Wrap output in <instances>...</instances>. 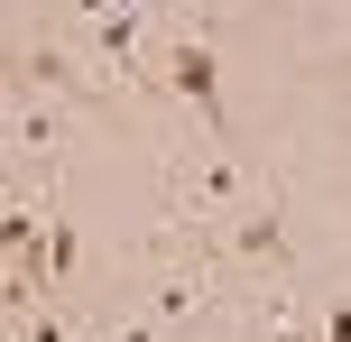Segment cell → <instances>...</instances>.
<instances>
[{
  "label": "cell",
  "mask_w": 351,
  "mask_h": 342,
  "mask_svg": "<svg viewBox=\"0 0 351 342\" xmlns=\"http://www.w3.org/2000/svg\"><path fill=\"white\" fill-rule=\"evenodd\" d=\"M213 287H222V278H213L204 259H158V278H148L139 306L158 315V324H185V315H204V306H213Z\"/></svg>",
  "instance_id": "obj_4"
},
{
  "label": "cell",
  "mask_w": 351,
  "mask_h": 342,
  "mask_svg": "<svg viewBox=\"0 0 351 342\" xmlns=\"http://www.w3.org/2000/svg\"><path fill=\"white\" fill-rule=\"evenodd\" d=\"M167 213L185 222V232H204V222H241L250 204H259V167L250 158H231V148H204V158H167Z\"/></svg>",
  "instance_id": "obj_1"
},
{
  "label": "cell",
  "mask_w": 351,
  "mask_h": 342,
  "mask_svg": "<svg viewBox=\"0 0 351 342\" xmlns=\"http://www.w3.org/2000/svg\"><path fill=\"white\" fill-rule=\"evenodd\" d=\"M213 250H222V259H231V269H241V278H250V269L268 278V269H278V259H287V204H278V195H259V204H250V213L231 222L222 241H213Z\"/></svg>",
  "instance_id": "obj_3"
},
{
  "label": "cell",
  "mask_w": 351,
  "mask_h": 342,
  "mask_svg": "<svg viewBox=\"0 0 351 342\" xmlns=\"http://www.w3.org/2000/svg\"><path fill=\"white\" fill-rule=\"evenodd\" d=\"M10 342H93V333L65 306H28V315H10Z\"/></svg>",
  "instance_id": "obj_8"
},
{
  "label": "cell",
  "mask_w": 351,
  "mask_h": 342,
  "mask_svg": "<svg viewBox=\"0 0 351 342\" xmlns=\"http://www.w3.org/2000/svg\"><path fill=\"white\" fill-rule=\"evenodd\" d=\"M259 342H315V315H305L287 287H278V296H259Z\"/></svg>",
  "instance_id": "obj_7"
},
{
  "label": "cell",
  "mask_w": 351,
  "mask_h": 342,
  "mask_svg": "<svg viewBox=\"0 0 351 342\" xmlns=\"http://www.w3.org/2000/svg\"><path fill=\"white\" fill-rule=\"evenodd\" d=\"M158 93H176L194 121H222V56H213L204 28H167L158 37Z\"/></svg>",
  "instance_id": "obj_2"
},
{
  "label": "cell",
  "mask_w": 351,
  "mask_h": 342,
  "mask_svg": "<svg viewBox=\"0 0 351 342\" xmlns=\"http://www.w3.org/2000/svg\"><path fill=\"white\" fill-rule=\"evenodd\" d=\"M10 74H19V93H47V102H56V93H102V84H93V74L74 65L65 47H56V37H28Z\"/></svg>",
  "instance_id": "obj_5"
},
{
  "label": "cell",
  "mask_w": 351,
  "mask_h": 342,
  "mask_svg": "<svg viewBox=\"0 0 351 342\" xmlns=\"http://www.w3.org/2000/svg\"><path fill=\"white\" fill-rule=\"evenodd\" d=\"M315 324H324V342H351V296H333V306H324Z\"/></svg>",
  "instance_id": "obj_11"
},
{
  "label": "cell",
  "mask_w": 351,
  "mask_h": 342,
  "mask_svg": "<svg viewBox=\"0 0 351 342\" xmlns=\"http://www.w3.org/2000/svg\"><path fill=\"white\" fill-rule=\"evenodd\" d=\"M74 259H84V250H74V222L56 213L47 222V278H74Z\"/></svg>",
  "instance_id": "obj_9"
},
{
  "label": "cell",
  "mask_w": 351,
  "mask_h": 342,
  "mask_svg": "<svg viewBox=\"0 0 351 342\" xmlns=\"http://www.w3.org/2000/svg\"><path fill=\"white\" fill-rule=\"evenodd\" d=\"M93 342H167V324H158V315H121V324H111V333H93Z\"/></svg>",
  "instance_id": "obj_10"
},
{
  "label": "cell",
  "mask_w": 351,
  "mask_h": 342,
  "mask_svg": "<svg viewBox=\"0 0 351 342\" xmlns=\"http://www.w3.org/2000/svg\"><path fill=\"white\" fill-rule=\"evenodd\" d=\"M10 148H19V167H47L56 158V148H65V111H56L47 102V93H19V102H10Z\"/></svg>",
  "instance_id": "obj_6"
}]
</instances>
